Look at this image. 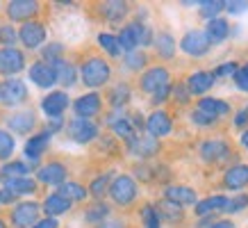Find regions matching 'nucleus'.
I'll return each instance as SVG.
<instances>
[{
    "instance_id": "f257e3e1",
    "label": "nucleus",
    "mask_w": 248,
    "mask_h": 228,
    "mask_svg": "<svg viewBox=\"0 0 248 228\" xmlns=\"http://www.w3.org/2000/svg\"><path fill=\"white\" fill-rule=\"evenodd\" d=\"M116 41H119L121 50L132 53V50H137V46H151L153 44V32H151V28H146V25L135 21V23H130V25H125V28L119 32Z\"/></svg>"
},
{
    "instance_id": "f03ea898",
    "label": "nucleus",
    "mask_w": 248,
    "mask_h": 228,
    "mask_svg": "<svg viewBox=\"0 0 248 228\" xmlns=\"http://www.w3.org/2000/svg\"><path fill=\"white\" fill-rule=\"evenodd\" d=\"M109 80V64L103 57H89L82 64V82L91 89L103 87Z\"/></svg>"
},
{
    "instance_id": "7ed1b4c3",
    "label": "nucleus",
    "mask_w": 248,
    "mask_h": 228,
    "mask_svg": "<svg viewBox=\"0 0 248 228\" xmlns=\"http://www.w3.org/2000/svg\"><path fill=\"white\" fill-rule=\"evenodd\" d=\"M137 192H139V190H137L135 178H130V176H116V178L109 182V190H107V194L112 196L114 203L130 205L137 198Z\"/></svg>"
},
{
    "instance_id": "20e7f679",
    "label": "nucleus",
    "mask_w": 248,
    "mask_h": 228,
    "mask_svg": "<svg viewBox=\"0 0 248 228\" xmlns=\"http://www.w3.org/2000/svg\"><path fill=\"white\" fill-rule=\"evenodd\" d=\"M28 98V87L23 80H5L0 84V103L7 107H14V105H21L23 100Z\"/></svg>"
},
{
    "instance_id": "39448f33",
    "label": "nucleus",
    "mask_w": 248,
    "mask_h": 228,
    "mask_svg": "<svg viewBox=\"0 0 248 228\" xmlns=\"http://www.w3.org/2000/svg\"><path fill=\"white\" fill-rule=\"evenodd\" d=\"M68 135H71V139L78 142V144H89L91 139L98 137V126L91 121V119H80V116H76L73 121L68 123Z\"/></svg>"
},
{
    "instance_id": "423d86ee",
    "label": "nucleus",
    "mask_w": 248,
    "mask_h": 228,
    "mask_svg": "<svg viewBox=\"0 0 248 228\" xmlns=\"http://www.w3.org/2000/svg\"><path fill=\"white\" fill-rule=\"evenodd\" d=\"M18 39H21V44L25 46V48H30V50L39 48V46L46 41V28H44V23H39V21L23 23V25H21V32H18Z\"/></svg>"
},
{
    "instance_id": "0eeeda50",
    "label": "nucleus",
    "mask_w": 248,
    "mask_h": 228,
    "mask_svg": "<svg viewBox=\"0 0 248 228\" xmlns=\"http://www.w3.org/2000/svg\"><path fill=\"white\" fill-rule=\"evenodd\" d=\"M210 46H212L210 39L205 37V32H201V30L187 32L180 41V48L187 55H191V57H201V55H205L207 50H210Z\"/></svg>"
},
{
    "instance_id": "6e6552de",
    "label": "nucleus",
    "mask_w": 248,
    "mask_h": 228,
    "mask_svg": "<svg viewBox=\"0 0 248 228\" xmlns=\"http://www.w3.org/2000/svg\"><path fill=\"white\" fill-rule=\"evenodd\" d=\"M39 203L34 201H28V203H18L12 210V224L16 228H28V226H34L39 219Z\"/></svg>"
},
{
    "instance_id": "1a4fd4ad",
    "label": "nucleus",
    "mask_w": 248,
    "mask_h": 228,
    "mask_svg": "<svg viewBox=\"0 0 248 228\" xmlns=\"http://www.w3.org/2000/svg\"><path fill=\"white\" fill-rule=\"evenodd\" d=\"M25 66V55L16 48H0V73L14 76Z\"/></svg>"
},
{
    "instance_id": "9d476101",
    "label": "nucleus",
    "mask_w": 248,
    "mask_h": 228,
    "mask_svg": "<svg viewBox=\"0 0 248 228\" xmlns=\"http://www.w3.org/2000/svg\"><path fill=\"white\" fill-rule=\"evenodd\" d=\"M169 80H171V76H169V71L164 66H153L141 76V89L148 91V94H155L157 89L171 84Z\"/></svg>"
},
{
    "instance_id": "9b49d317",
    "label": "nucleus",
    "mask_w": 248,
    "mask_h": 228,
    "mask_svg": "<svg viewBox=\"0 0 248 228\" xmlns=\"http://www.w3.org/2000/svg\"><path fill=\"white\" fill-rule=\"evenodd\" d=\"M143 126H146V130H148V135L155 137V139H159V137H166L169 132H171L173 121L164 110H157V112H153L151 116H148V121L143 123Z\"/></svg>"
},
{
    "instance_id": "f8f14e48",
    "label": "nucleus",
    "mask_w": 248,
    "mask_h": 228,
    "mask_svg": "<svg viewBox=\"0 0 248 228\" xmlns=\"http://www.w3.org/2000/svg\"><path fill=\"white\" fill-rule=\"evenodd\" d=\"M230 155V144L223 139H210L201 144V158L205 162H221Z\"/></svg>"
},
{
    "instance_id": "ddd939ff",
    "label": "nucleus",
    "mask_w": 248,
    "mask_h": 228,
    "mask_svg": "<svg viewBox=\"0 0 248 228\" xmlns=\"http://www.w3.org/2000/svg\"><path fill=\"white\" fill-rule=\"evenodd\" d=\"M37 12H39V2H34V0H12L7 5V14L12 21L28 23Z\"/></svg>"
},
{
    "instance_id": "4468645a",
    "label": "nucleus",
    "mask_w": 248,
    "mask_h": 228,
    "mask_svg": "<svg viewBox=\"0 0 248 228\" xmlns=\"http://www.w3.org/2000/svg\"><path fill=\"white\" fill-rule=\"evenodd\" d=\"M100 107H103V100L98 94H84L80 98L73 103V110L80 119H91V116H96L100 112Z\"/></svg>"
},
{
    "instance_id": "2eb2a0df",
    "label": "nucleus",
    "mask_w": 248,
    "mask_h": 228,
    "mask_svg": "<svg viewBox=\"0 0 248 228\" xmlns=\"http://www.w3.org/2000/svg\"><path fill=\"white\" fill-rule=\"evenodd\" d=\"M128 151L132 153V155H139V158H151V155H155V153L159 151V142L151 135L135 137V139L128 142Z\"/></svg>"
},
{
    "instance_id": "dca6fc26",
    "label": "nucleus",
    "mask_w": 248,
    "mask_h": 228,
    "mask_svg": "<svg viewBox=\"0 0 248 228\" xmlns=\"http://www.w3.org/2000/svg\"><path fill=\"white\" fill-rule=\"evenodd\" d=\"M68 107V96L66 91H53V94H48L44 100H41V110H44L50 119L55 116H62L64 110Z\"/></svg>"
},
{
    "instance_id": "f3484780",
    "label": "nucleus",
    "mask_w": 248,
    "mask_h": 228,
    "mask_svg": "<svg viewBox=\"0 0 248 228\" xmlns=\"http://www.w3.org/2000/svg\"><path fill=\"white\" fill-rule=\"evenodd\" d=\"M164 198L175 205H194L196 203V190L187 187V185H169L164 190Z\"/></svg>"
},
{
    "instance_id": "a211bd4d",
    "label": "nucleus",
    "mask_w": 248,
    "mask_h": 228,
    "mask_svg": "<svg viewBox=\"0 0 248 228\" xmlns=\"http://www.w3.org/2000/svg\"><path fill=\"white\" fill-rule=\"evenodd\" d=\"M30 80L37 84V87H44V89H48V87H53V84L57 82V80H55V71L48 62H37V64H32Z\"/></svg>"
},
{
    "instance_id": "6ab92c4d",
    "label": "nucleus",
    "mask_w": 248,
    "mask_h": 228,
    "mask_svg": "<svg viewBox=\"0 0 248 228\" xmlns=\"http://www.w3.org/2000/svg\"><path fill=\"white\" fill-rule=\"evenodd\" d=\"M50 66H53V71H55V80L57 82H62L64 87H73L76 84V80H78V71H76V66L71 64V62H66V60H53V62H48Z\"/></svg>"
},
{
    "instance_id": "aec40b11",
    "label": "nucleus",
    "mask_w": 248,
    "mask_h": 228,
    "mask_svg": "<svg viewBox=\"0 0 248 228\" xmlns=\"http://www.w3.org/2000/svg\"><path fill=\"white\" fill-rule=\"evenodd\" d=\"M37 178L46 185H62L66 180V167L62 162H50V164H44V167L37 171Z\"/></svg>"
},
{
    "instance_id": "412c9836",
    "label": "nucleus",
    "mask_w": 248,
    "mask_h": 228,
    "mask_svg": "<svg viewBox=\"0 0 248 228\" xmlns=\"http://www.w3.org/2000/svg\"><path fill=\"white\" fill-rule=\"evenodd\" d=\"M223 185L228 190H244L248 185V164H234L223 174Z\"/></svg>"
},
{
    "instance_id": "4be33fe9",
    "label": "nucleus",
    "mask_w": 248,
    "mask_h": 228,
    "mask_svg": "<svg viewBox=\"0 0 248 228\" xmlns=\"http://www.w3.org/2000/svg\"><path fill=\"white\" fill-rule=\"evenodd\" d=\"M7 126L12 132H18V135H28L30 130H34L37 126V119L32 112H16L12 116H7Z\"/></svg>"
},
{
    "instance_id": "5701e85b",
    "label": "nucleus",
    "mask_w": 248,
    "mask_h": 228,
    "mask_svg": "<svg viewBox=\"0 0 248 228\" xmlns=\"http://www.w3.org/2000/svg\"><path fill=\"white\" fill-rule=\"evenodd\" d=\"M107 123H109V128L114 130V135H119L121 139H125V142H130V139L137 137V130L132 128V123H130V116L112 114V116L107 119Z\"/></svg>"
},
{
    "instance_id": "b1692460",
    "label": "nucleus",
    "mask_w": 248,
    "mask_h": 228,
    "mask_svg": "<svg viewBox=\"0 0 248 228\" xmlns=\"http://www.w3.org/2000/svg\"><path fill=\"white\" fill-rule=\"evenodd\" d=\"M212 84H214V73H210V71H198L194 76H189L187 91L189 94H205V91L212 89Z\"/></svg>"
},
{
    "instance_id": "393cba45",
    "label": "nucleus",
    "mask_w": 248,
    "mask_h": 228,
    "mask_svg": "<svg viewBox=\"0 0 248 228\" xmlns=\"http://www.w3.org/2000/svg\"><path fill=\"white\" fill-rule=\"evenodd\" d=\"M226 208H228V196L217 194V196L198 201V203H196V214H198V217H207V214L217 212V210H226Z\"/></svg>"
},
{
    "instance_id": "a878e982",
    "label": "nucleus",
    "mask_w": 248,
    "mask_h": 228,
    "mask_svg": "<svg viewBox=\"0 0 248 228\" xmlns=\"http://www.w3.org/2000/svg\"><path fill=\"white\" fill-rule=\"evenodd\" d=\"M198 110H201V112H205V114H210V116H214V119L230 114V105H228L226 100L212 98V96H207V98H201V100H198Z\"/></svg>"
},
{
    "instance_id": "bb28decb",
    "label": "nucleus",
    "mask_w": 248,
    "mask_h": 228,
    "mask_svg": "<svg viewBox=\"0 0 248 228\" xmlns=\"http://www.w3.org/2000/svg\"><path fill=\"white\" fill-rule=\"evenodd\" d=\"M48 142H50V132H48V130H44V132L30 137V139H28V144H25V158L39 160L41 158V153L46 151Z\"/></svg>"
},
{
    "instance_id": "cd10ccee",
    "label": "nucleus",
    "mask_w": 248,
    "mask_h": 228,
    "mask_svg": "<svg viewBox=\"0 0 248 228\" xmlns=\"http://www.w3.org/2000/svg\"><path fill=\"white\" fill-rule=\"evenodd\" d=\"M48 217H60V214H64V212H68L71 210V201L68 198H64V196H60V194H50V196L44 201V208H41Z\"/></svg>"
},
{
    "instance_id": "c85d7f7f",
    "label": "nucleus",
    "mask_w": 248,
    "mask_h": 228,
    "mask_svg": "<svg viewBox=\"0 0 248 228\" xmlns=\"http://www.w3.org/2000/svg\"><path fill=\"white\" fill-rule=\"evenodd\" d=\"M230 34V25L223 18H212L207 21V30H205V37L210 39V44H218Z\"/></svg>"
},
{
    "instance_id": "c756f323",
    "label": "nucleus",
    "mask_w": 248,
    "mask_h": 228,
    "mask_svg": "<svg viewBox=\"0 0 248 228\" xmlns=\"http://www.w3.org/2000/svg\"><path fill=\"white\" fill-rule=\"evenodd\" d=\"M5 190H9L14 196L18 194H32V192H37V182L32 180V178H9L5 180Z\"/></svg>"
},
{
    "instance_id": "7c9ffc66",
    "label": "nucleus",
    "mask_w": 248,
    "mask_h": 228,
    "mask_svg": "<svg viewBox=\"0 0 248 228\" xmlns=\"http://www.w3.org/2000/svg\"><path fill=\"white\" fill-rule=\"evenodd\" d=\"M100 14L105 16L107 21L116 23L128 14V2H119V0H114V2H103V5H100Z\"/></svg>"
},
{
    "instance_id": "2f4dec72",
    "label": "nucleus",
    "mask_w": 248,
    "mask_h": 228,
    "mask_svg": "<svg viewBox=\"0 0 248 228\" xmlns=\"http://www.w3.org/2000/svg\"><path fill=\"white\" fill-rule=\"evenodd\" d=\"M155 210H157V214H162L166 221H171V224H180V221L185 219V212H182L180 205L171 203V201H166V198L155 208Z\"/></svg>"
},
{
    "instance_id": "473e14b6",
    "label": "nucleus",
    "mask_w": 248,
    "mask_h": 228,
    "mask_svg": "<svg viewBox=\"0 0 248 228\" xmlns=\"http://www.w3.org/2000/svg\"><path fill=\"white\" fill-rule=\"evenodd\" d=\"M155 48H157L159 57H164V60H171L173 55H175V39L169 34V32H162L155 37Z\"/></svg>"
},
{
    "instance_id": "72a5a7b5",
    "label": "nucleus",
    "mask_w": 248,
    "mask_h": 228,
    "mask_svg": "<svg viewBox=\"0 0 248 228\" xmlns=\"http://www.w3.org/2000/svg\"><path fill=\"white\" fill-rule=\"evenodd\" d=\"M57 194L68 198V201H82V198L87 196V190H84L80 182H62Z\"/></svg>"
},
{
    "instance_id": "f704fd0d",
    "label": "nucleus",
    "mask_w": 248,
    "mask_h": 228,
    "mask_svg": "<svg viewBox=\"0 0 248 228\" xmlns=\"http://www.w3.org/2000/svg\"><path fill=\"white\" fill-rule=\"evenodd\" d=\"M30 171V167L25 164V162H9L2 167V178L9 180V178H25Z\"/></svg>"
},
{
    "instance_id": "c9c22d12",
    "label": "nucleus",
    "mask_w": 248,
    "mask_h": 228,
    "mask_svg": "<svg viewBox=\"0 0 248 228\" xmlns=\"http://www.w3.org/2000/svg\"><path fill=\"white\" fill-rule=\"evenodd\" d=\"M109 182H112V174H103V176H98L96 180L91 182V196H96V198H103L107 194V190H109Z\"/></svg>"
},
{
    "instance_id": "e433bc0d",
    "label": "nucleus",
    "mask_w": 248,
    "mask_h": 228,
    "mask_svg": "<svg viewBox=\"0 0 248 228\" xmlns=\"http://www.w3.org/2000/svg\"><path fill=\"white\" fill-rule=\"evenodd\" d=\"M130 100V87L128 84H116L112 91H109V103L114 107H123Z\"/></svg>"
},
{
    "instance_id": "4c0bfd02",
    "label": "nucleus",
    "mask_w": 248,
    "mask_h": 228,
    "mask_svg": "<svg viewBox=\"0 0 248 228\" xmlns=\"http://www.w3.org/2000/svg\"><path fill=\"white\" fill-rule=\"evenodd\" d=\"M109 214V208H107L105 203H96L91 205L89 210H87V214H84V219L89 221V224H100V221H105V217Z\"/></svg>"
},
{
    "instance_id": "58836bf2",
    "label": "nucleus",
    "mask_w": 248,
    "mask_h": 228,
    "mask_svg": "<svg viewBox=\"0 0 248 228\" xmlns=\"http://www.w3.org/2000/svg\"><path fill=\"white\" fill-rule=\"evenodd\" d=\"M226 9V2L223 0H205V2H201V14H203V18H207V21H212V18H217L218 12H223Z\"/></svg>"
},
{
    "instance_id": "ea45409f",
    "label": "nucleus",
    "mask_w": 248,
    "mask_h": 228,
    "mask_svg": "<svg viewBox=\"0 0 248 228\" xmlns=\"http://www.w3.org/2000/svg\"><path fill=\"white\" fill-rule=\"evenodd\" d=\"M98 44H100V48H105L112 57H119L121 48H119V41H116V37H114V34H107V32L98 34Z\"/></svg>"
},
{
    "instance_id": "a19ab883",
    "label": "nucleus",
    "mask_w": 248,
    "mask_h": 228,
    "mask_svg": "<svg viewBox=\"0 0 248 228\" xmlns=\"http://www.w3.org/2000/svg\"><path fill=\"white\" fill-rule=\"evenodd\" d=\"M14 153V137L7 130H0V160H7Z\"/></svg>"
},
{
    "instance_id": "79ce46f5",
    "label": "nucleus",
    "mask_w": 248,
    "mask_h": 228,
    "mask_svg": "<svg viewBox=\"0 0 248 228\" xmlns=\"http://www.w3.org/2000/svg\"><path fill=\"white\" fill-rule=\"evenodd\" d=\"M141 219L146 228H159V214L155 210V205H143L141 210Z\"/></svg>"
},
{
    "instance_id": "37998d69",
    "label": "nucleus",
    "mask_w": 248,
    "mask_h": 228,
    "mask_svg": "<svg viewBox=\"0 0 248 228\" xmlns=\"http://www.w3.org/2000/svg\"><path fill=\"white\" fill-rule=\"evenodd\" d=\"M146 55L141 53V50H132V53L125 55V66L130 68V71H139V68L146 66Z\"/></svg>"
},
{
    "instance_id": "c03bdc74",
    "label": "nucleus",
    "mask_w": 248,
    "mask_h": 228,
    "mask_svg": "<svg viewBox=\"0 0 248 228\" xmlns=\"http://www.w3.org/2000/svg\"><path fill=\"white\" fill-rule=\"evenodd\" d=\"M18 32L12 25H0V44H5V48H14Z\"/></svg>"
},
{
    "instance_id": "a18cd8bd",
    "label": "nucleus",
    "mask_w": 248,
    "mask_h": 228,
    "mask_svg": "<svg viewBox=\"0 0 248 228\" xmlns=\"http://www.w3.org/2000/svg\"><path fill=\"white\" fill-rule=\"evenodd\" d=\"M244 208H248V194H239L234 198H228V212H241Z\"/></svg>"
},
{
    "instance_id": "49530a36",
    "label": "nucleus",
    "mask_w": 248,
    "mask_h": 228,
    "mask_svg": "<svg viewBox=\"0 0 248 228\" xmlns=\"http://www.w3.org/2000/svg\"><path fill=\"white\" fill-rule=\"evenodd\" d=\"M62 50H64V46L62 44H50L44 48V60L46 62H53V60H60Z\"/></svg>"
},
{
    "instance_id": "de8ad7c7",
    "label": "nucleus",
    "mask_w": 248,
    "mask_h": 228,
    "mask_svg": "<svg viewBox=\"0 0 248 228\" xmlns=\"http://www.w3.org/2000/svg\"><path fill=\"white\" fill-rule=\"evenodd\" d=\"M191 121H194L196 126H212L217 119H214V116H210V114L201 112V110H194V112H191Z\"/></svg>"
},
{
    "instance_id": "09e8293b",
    "label": "nucleus",
    "mask_w": 248,
    "mask_h": 228,
    "mask_svg": "<svg viewBox=\"0 0 248 228\" xmlns=\"http://www.w3.org/2000/svg\"><path fill=\"white\" fill-rule=\"evenodd\" d=\"M226 9L228 14H244L248 9V2L246 0H230V2H226Z\"/></svg>"
},
{
    "instance_id": "8fccbe9b",
    "label": "nucleus",
    "mask_w": 248,
    "mask_h": 228,
    "mask_svg": "<svg viewBox=\"0 0 248 228\" xmlns=\"http://www.w3.org/2000/svg\"><path fill=\"white\" fill-rule=\"evenodd\" d=\"M234 84H237V89L241 91H246L248 94V76L244 73V68H237V73H234Z\"/></svg>"
},
{
    "instance_id": "3c124183",
    "label": "nucleus",
    "mask_w": 248,
    "mask_h": 228,
    "mask_svg": "<svg viewBox=\"0 0 248 228\" xmlns=\"http://www.w3.org/2000/svg\"><path fill=\"white\" fill-rule=\"evenodd\" d=\"M237 73V64L234 62H228V64H223V66H218L217 71H214V78L217 76H234Z\"/></svg>"
},
{
    "instance_id": "603ef678",
    "label": "nucleus",
    "mask_w": 248,
    "mask_h": 228,
    "mask_svg": "<svg viewBox=\"0 0 248 228\" xmlns=\"http://www.w3.org/2000/svg\"><path fill=\"white\" fill-rule=\"evenodd\" d=\"M169 96H171V84H166V87L155 91V94H153V103H164Z\"/></svg>"
},
{
    "instance_id": "864d4df0",
    "label": "nucleus",
    "mask_w": 248,
    "mask_h": 228,
    "mask_svg": "<svg viewBox=\"0 0 248 228\" xmlns=\"http://www.w3.org/2000/svg\"><path fill=\"white\" fill-rule=\"evenodd\" d=\"M171 94H173V96H175L178 100H180V103H187L189 96H191V94L187 91V87H173Z\"/></svg>"
},
{
    "instance_id": "5fc2aeb1",
    "label": "nucleus",
    "mask_w": 248,
    "mask_h": 228,
    "mask_svg": "<svg viewBox=\"0 0 248 228\" xmlns=\"http://www.w3.org/2000/svg\"><path fill=\"white\" fill-rule=\"evenodd\" d=\"M246 123H248V107H244V110H239L237 116H234V126H237V128H244Z\"/></svg>"
},
{
    "instance_id": "6e6d98bb",
    "label": "nucleus",
    "mask_w": 248,
    "mask_h": 228,
    "mask_svg": "<svg viewBox=\"0 0 248 228\" xmlns=\"http://www.w3.org/2000/svg\"><path fill=\"white\" fill-rule=\"evenodd\" d=\"M32 228H57V219H53V217H46V219L37 221Z\"/></svg>"
},
{
    "instance_id": "4d7b16f0",
    "label": "nucleus",
    "mask_w": 248,
    "mask_h": 228,
    "mask_svg": "<svg viewBox=\"0 0 248 228\" xmlns=\"http://www.w3.org/2000/svg\"><path fill=\"white\" fill-rule=\"evenodd\" d=\"M96 228H125V224L119 219H112V221H100Z\"/></svg>"
},
{
    "instance_id": "13d9d810",
    "label": "nucleus",
    "mask_w": 248,
    "mask_h": 228,
    "mask_svg": "<svg viewBox=\"0 0 248 228\" xmlns=\"http://www.w3.org/2000/svg\"><path fill=\"white\" fill-rule=\"evenodd\" d=\"M14 198H16V196H14V194H12L9 190H5V187L0 190V203H12Z\"/></svg>"
},
{
    "instance_id": "bf43d9fd",
    "label": "nucleus",
    "mask_w": 248,
    "mask_h": 228,
    "mask_svg": "<svg viewBox=\"0 0 248 228\" xmlns=\"http://www.w3.org/2000/svg\"><path fill=\"white\" fill-rule=\"evenodd\" d=\"M212 224H214V217H212V214H207V217H203V219L198 221V228H210Z\"/></svg>"
},
{
    "instance_id": "052dcab7",
    "label": "nucleus",
    "mask_w": 248,
    "mask_h": 228,
    "mask_svg": "<svg viewBox=\"0 0 248 228\" xmlns=\"http://www.w3.org/2000/svg\"><path fill=\"white\" fill-rule=\"evenodd\" d=\"M210 228H234V224H232V221H214V224H212V226Z\"/></svg>"
},
{
    "instance_id": "680f3d73",
    "label": "nucleus",
    "mask_w": 248,
    "mask_h": 228,
    "mask_svg": "<svg viewBox=\"0 0 248 228\" xmlns=\"http://www.w3.org/2000/svg\"><path fill=\"white\" fill-rule=\"evenodd\" d=\"M60 128H62V116H55L53 121H50V130L48 132L53 135V130H60Z\"/></svg>"
},
{
    "instance_id": "e2e57ef3",
    "label": "nucleus",
    "mask_w": 248,
    "mask_h": 228,
    "mask_svg": "<svg viewBox=\"0 0 248 228\" xmlns=\"http://www.w3.org/2000/svg\"><path fill=\"white\" fill-rule=\"evenodd\" d=\"M241 144L248 148V130H244V135H241Z\"/></svg>"
},
{
    "instance_id": "0e129e2a",
    "label": "nucleus",
    "mask_w": 248,
    "mask_h": 228,
    "mask_svg": "<svg viewBox=\"0 0 248 228\" xmlns=\"http://www.w3.org/2000/svg\"><path fill=\"white\" fill-rule=\"evenodd\" d=\"M244 73H246V76H248V64H246V66H244Z\"/></svg>"
},
{
    "instance_id": "69168bd1",
    "label": "nucleus",
    "mask_w": 248,
    "mask_h": 228,
    "mask_svg": "<svg viewBox=\"0 0 248 228\" xmlns=\"http://www.w3.org/2000/svg\"><path fill=\"white\" fill-rule=\"evenodd\" d=\"M0 228H5V224H2V219H0Z\"/></svg>"
}]
</instances>
